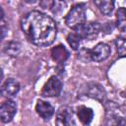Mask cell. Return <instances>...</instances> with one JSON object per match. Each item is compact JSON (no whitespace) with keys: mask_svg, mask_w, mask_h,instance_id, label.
<instances>
[{"mask_svg":"<svg viewBox=\"0 0 126 126\" xmlns=\"http://www.w3.org/2000/svg\"><path fill=\"white\" fill-rule=\"evenodd\" d=\"M21 28L28 39L37 46H47L54 42L57 28L49 16L39 11H32L21 20Z\"/></svg>","mask_w":126,"mask_h":126,"instance_id":"obj_1","label":"cell"},{"mask_svg":"<svg viewBox=\"0 0 126 126\" xmlns=\"http://www.w3.org/2000/svg\"><path fill=\"white\" fill-rule=\"evenodd\" d=\"M66 25L75 30L76 28L80 27L84 23H86V9L85 4H76L74 5L68 14L65 17Z\"/></svg>","mask_w":126,"mask_h":126,"instance_id":"obj_2","label":"cell"},{"mask_svg":"<svg viewBox=\"0 0 126 126\" xmlns=\"http://www.w3.org/2000/svg\"><path fill=\"white\" fill-rule=\"evenodd\" d=\"M62 82L60 79H58L55 76H52L48 79V81L45 83L43 86L40 94L45 97H50V96H58L62 91Z\"/></svg>","mask_w":126,"mask_h":126,"instance_id":"obj_3","label":"cell"},{"mask_svg":"<svg viewBox=\"0 0 126 126\" xmlns=\"http://www.w3.org/2000/svg\"><path fill=\"white\" fill-rule=\"evenodd\" d=\"M74 113L68 106H62L58 109L55 117L56 126H74Z\"/></svg>","mask_w":126,"mask_h":126,"instance_id":"obj_4","label":"cell"},{"mask_svg":"<svg viewBox=\"0 0 126 126\" xmlns=\"http://www.w3.org/2000/svg\"><path fill=\"white\" fill-rule=\"evenodd\" d=\"M110 52H111V50H110L109 45H107L106 43H103V42H99L93 49L89 50L90 60L96 61V62L103 61L110 55Z\"/></svg>","mask_w":126,"mask_h":126,"instance_id":"obj_5","label":"cell"},{"mask_svg":"<svg viewBox=\"0 0 126 126\" xmlns=\"http://www.w3.org/2000/svg\"><path fill=\"white\" fill-rule=\"evenodd\" d=\"M100 30V25L96 22L84 23L80 27L75 29V33L82 39L96 34Z\"/></svg>","mask_w":126,"mask_h":126,"instance_id":"obj_6","label":"cell"},{"mask_svg":"<svg viewBox=\"0 0 126 126\" xmlns=\"http://www.w3.org/2000/svg\"><path fill=\"white\" fill-rule=\"evenodd\" d=\"M16 112H17L16 103L13 100L8 99L0 105V120L3 123H8L14 118Z\"/></svg>","mask_w":126,"mask_h":126,"instance_id":"obj_7","label":"cell"},{"mask_svg":"<svg viewBox=\"0 0 126 126\" xmlns=\"http://www.w3.org/2000/svg\"><path fill=\"white\" fill-rule=\"evenodd\" d=\"M20 91V84L15 79H8L2 85L0 89V93L5 97H12L18 94Z\"/></svg>","mask_w":126,"mask_h":126,"instance_id":"obj_8","label":"cell"},{"mask_svg":"<svg viewBox=\"0 0 126 126\" xmlns=\"http://www.w3.org/2000/svg\"><path fill=\"white\" fill-rule=\"evenodd\" d=\"M86 94L88 96L102 101L105 97L104 89L97 83H89L86 87Z\"/></svg>","mask_w":126,"mask_h":126,"instance_id":"obj_9","label":"cell"},{"mask_svg":"<svg viewBox=\"0 0 126 126\" xmlns=\"http://www.w3.org/2000/svg\"><path fill=\"white\" fill-rule=\"evenodd\" d=\"M35 111L41 118H43L44 120H48L53 115L54 108L49 102H46L43 100H38L35 104Z\"/></svg>","mask_w":126,"mask_h":126,"instance_id":"obj_10","label":"cell"},{"mask_svg":"<svg viewBox=\"0 0 126 126\" xmlns=\"http://www.w3.org/2000/svg\"><path fill=\"white\" fill-rule=\"evenodd\" d=\"M51 57H52V59H53L56 63L62 64V63H64V62L68 59V57H69V52H68V50L65 48L64 45L58 44V45H56L55 47H53V48L51 49Z\"/></svg>","mask_w":126,"mask_h":126,"instance_id":"obj_11","label":"cell"},{"mask_svg":"<svg viewBox=\"0 0 126 126\" xmlns=\"http://www.w3.org/2000/svg\"><path fill=\"white\" fill-rule=\"evenodd\" d=\"M77 115H78L79 120L84 125H88L92 122V120L94 118V111L90 107H87L85 105H81L77 108Z\"/></svg>","mask_w":126,"mask_h":126,"instance_id":"obj_12","label":"cell"},{"mask_svg":"<svg viewBox=\"0 0 126 126\" xmlns=\"http://www.w3.org/2000/svg\"><path fill=\"white\" fill-rule=\"evenodd\" d=\"M105 126H126V123L123 116H119L113 113V111H110V113L107 112Z\"/></svg>","mask_w":126,"mask_h":126,"instance_id":"obj_13","label":"cell"},{"mask_svg":"<svg viewBox=\"0 0 126 126\" xmlns=\"http://www.w3.org/2000/svg\"><path fill=\"white\" fill-rule=\"evenodd\" d=\"M94 4L98 7L99 11L104 15H110L114 9V2L113 1H94Z\"/></svg>","mask_w":126,"mask_h":126,"instance_id":"obj_14","label":"cell"},{"mask_svg":"<svg viewBox=\"0 0 126 126\" xmlns=\"http://www.w3.org/2000/svg\"><path fill=\"white\" fill-rule=\"evenodd\" d=\"M116 26L121 32H125L126 20H125V9L123 7L119 8L116 13Z\"/></svg>","mask_w":126,"mask_h":126,"instance_id":"obj_15","label":"cell"},{"mask_svg":"<svg viewBox=\"0 0 126 126\" xmlns=\"http://www.w3.org/2000/svg\"><path fill=\"white\" fill-rule=\"evenodd\" d=\"M5 52L11 56H15L17 55L20 50H21V45L20 43L18 42H15V41H10L9 43H7L5 45V48H4Z\"/></svg>","mask_w":126,"mask_h":126,"instance_id":"obj_16","label":"cell"},{"mask_svg":"<svg viewBox=\"0 0 126 126\" xmlns=\"http://www.w3.org/2000/svg\"><path fill=\"white\" fill-rule=\"evenodd\" d=\"M67 41L69 43V45L74 49V50H77L80 46V41H81V38L75 33V32H72V33H69L67 35Z\"/></svg>","mask_w":126,"mask_h":126,"instance_id":"obj_17","label":"cell"},{"mask_svg":"<svg viewBox=\"0 0 126 126\" xmlns=\"http://www.w3.org/2000/svg\"><path fill=\"white\" fill-rule=\"evenodd\" d=\"M115 45H116V49H117V52L119 53V55L124 56L125 55V47H126L125 38L124 37H118V38H116Z\"/></svg>","mask_w":126,"mask_h":126,"instance_id":"obj_18","label":"cell"},{"mask_svg":"<svg viewBox=\"0 0 126 126\" xmlns=\"http://www.w3.org/2000/svg\"><path fill=\"white\" fill-rule=\"evenodd\" d=\"M80 59L84 61H90V56H89V49H82L79 53Z\"/></svg>","mask_w":126,"mask_h":126,"instance_id":"obj_19","label":"cell"},{"mask_svg":"<svg viewBox=\"0 0 126 126\" xmlns=\"http://www.w3.org/2000/svg\"><path fill=\"white\" fill-rule=\"evenodd\" d=\"M7 32H8L7 27H5V26H0V41L6 36Z\"/></svg>","mask_w":126,"mask_h":126,"instance_id":"obj_20","label":"cell"},{"mask_svg":"<svg viewBox=\"0 0 126 126\" xmlns=\"http://www.w3.org/2000/svg\"><path fill=\"white\" fill-rule=\"evenodd\" d=\"M3 16H4V12H3V10H2V8L0 7V21L3 19Z\"/></svg>","mask_w":126,"mask_h":126,"instance_id":"obj_21","label":"cell"},{"mask_svg":"<svg viewBox=\"0 0 126 126\" xmlns=\"http://www.w3.org/2000/svg\"><path fill=\"white\" fill-rule=\"evenodd\" d=\"M2 80H3V71H2V69L0 68V83H1Z\"/></svg>","mask_w":126,"mask_h":126,"instance_id":"obj_22","label":"cell"}]
</instances>
